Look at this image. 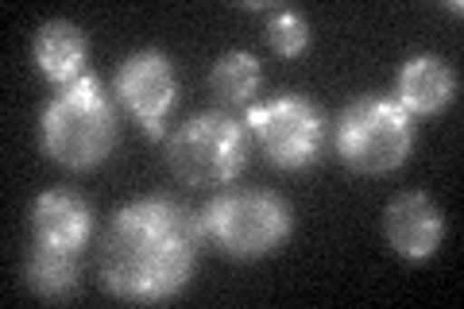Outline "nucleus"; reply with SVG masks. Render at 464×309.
I'll use <instances>...</instances> for the list:
<instances>
[{"mask_svg":"<svg viewBox=\"0 0 464 309\" xmlns=\"http://www.w3.org/2000/svg\"><path fill=\"white\" fill-rule=\"evenodd\" d=\"M201 217L170 198H140L116 209L101 240V286L124 302H170L186 290L201 256Z\"/></svg>","mask_w":464,"mask_h":309,"instance_id":"f257e3e1","label":"nucleus"},{"mask_svg":"<svg viewBox=\"0 0 464 309\" xmlns=\"http://www.w3.org/2000/svg\"><path fill=\"white\" fill-rule=\"evenodd\" d=\"M43 155L66 170H93L116 147V112L93 73L63 85L39 116Z\"/></svg>","mask_w":464,"mask_h":309,"instance_id":"f03ea898","label":"nucleus"},{"mask_svg":"<svg viewBox=\"0 0 464 309\" xmlns=\"http://www.w3.org/2000/svg\"><path fill=\"white\" fill-rule=\"evenodd\" d=\"M248 124L232 112H198L167 140V163L186 186H225L248 163Z\"/></svg>","mask_w":464,"mask_h":309,"instance_id":"7ed1b4c3","label":"nucleus"},{"mask_svg":"<svg viewBox=\"0 0 464 309\" xmlns=\"http://www.w3.org/2000/svg\"><path fill=\"white\" fill-rule=\"evenodd\" d=\"M337 155L348 170L380 179V174L399 170L411 159L414 124L395 101L387 97H360L353 101L337 121Z\"/></svg>","mask_w":464,"mask_h":309,"instance_id":"20e7f679","label":"nucleus"},{"mask_svg":"<svg viewBox=\"0 0 464 309\" xmlns=\"http://www.w3.org/2000/svg\"><path fill=\"white\" fill-rule=\"evenodd\" d=\"M290 228H295L290 205L267 189H232V194L213 198L201 213L206 240H213L232 259L271 256L275 247H283Z\"/></svg>","mask_w":464,"mask_h":309,"instance_id":"39448f33","label":"nucleus"},{"mask_svg":"<svg viewBox=\"0 0 464 309\" xmlns=\"http://www.w3.org/2000/svg\"><path fill=\"white\" fill-rule=\"evenodd\" d=\"M244 124H248V136L264 147V155L275 167L302 170L317 163V151H322L325 140V121L314 101H306L302 93H286L264 101V105H252Z\"/></svg>","mask_w":464,"mask_h":309,"instance_id":"423d86ee","label":"nucleus"},{"mask_svg":"<svg viewBox=\"0 0 464 309\" xmlns=\"http://www.w3.org/2000/svg\"><path fill=\"white\" fill-rule=\"evenodd\" d=\"M112 93L121 97V105L136 116L151 140H163V116L179 101V73L163 51H140L116 66Z\"/></svg>","mask_w":464,"mask_h":309,"instance_id":"0eeeda50","label":"nucleus"},{"mask_svg":"<svg viewBox=\"0 0 464 309\" xmlns=\"http://www.w3.org/2000/svg\"><path fill=\"white\" fill-rule=\"evenodd\" d=\"M387 244L402 259H430L441 247L445 237V217L426 194H399L383 213Z\"/></svg>","mask_w":464,"mask_h":309,"instance_id":"6e6552de","label":"nucleus"},{"mask_svg":"<svg viewBox=\"0 0 464 309\" xmlns=\"http://www.w3.org/2000/svg\"><path fill=\"white\" fill-rule=\"evenodd\" d=\"M395 93V105L406 116H438L457 93V73L438 54H414L399 70Z\"/></svg>","mask_w":464,"mask_h":309,"instance_id":"1a4fd4ad","label":"nucleus"},{"mask_svg":"<svg viewBox=\"0 0 464 309\" xmlns=\"http://www.w3.org/2000/svg\"><path fill=\"white\" fill-rule=\"evenodd\" d=\"M93 232V217L90 205H85L78 194L70 189H47L39 194L32 205V237L39 244L51 247H66V252H82L90 244Z\"/></svg>","mask_w":464,"mask_h":309,"instance_id":"9d476101","label":"nucleus"},{"mask_svg":"<svg viewBox=\"0 0 464 309\" xmlns=\"http://www.w3.org/2000/svg\"><path fill=\"white\" fill-rule=\"evenodd\" d=\"M85 54H90V47H85V35L78 24L70 20H51L39 27L35 35V66L47 82H54L58 90L70 82H78L85 73Z\"/></svg>","mask_w":464,"mask_h":309,"instance_id":"9b49d317","label":"nucleus"},{"mask_svg":"<svg viewBox=\"0 0 464 309\" xmlns=\"http://www.w3.org/2000/svg\"><path fill=\"white\" fill-rule=\"evenodd\" d=\"M24 278H27V286L47 302L74 298L78 294V252L32 240V252H27V263H24Z\"/></svg>","mask_w":464,"mask_h":309,"instance_id":"f8f14e48","label":"nucleus"},{"mask_svg":"<svg viewBox=\"0 0 464 309\" xmlns=\"http://www.w3.org/2000/svg\"><path fill=\"white\" fill-rule=\"evenodd\" d=\"M259 82H264V70H259V58L248 54V51L221 54L213 73H209V85H213L217 101H225V105H232V109L248 105V101L256 97V90H259Z\"/></svg>","mask_w":464,"mask_h":309,"instance_id":"ddd939ff","label":"nucleus"},{"mask_svg":"<svg viewBox=\"0 0 464 309\" xmlns=\"http://www.w3.org/2000/svg\"><path fill=\"white\" fill-rule=\"evenodd\" d=\"M267 43H271V51L275 54H283V58H298L302 51L310 47V24L302 12L295 8H279L275 16L267 20Z\"/></svg>","mask_w":464,"mask_h":309,"instance_id":"4468645a","label":"nucleus"}]
</instances>
